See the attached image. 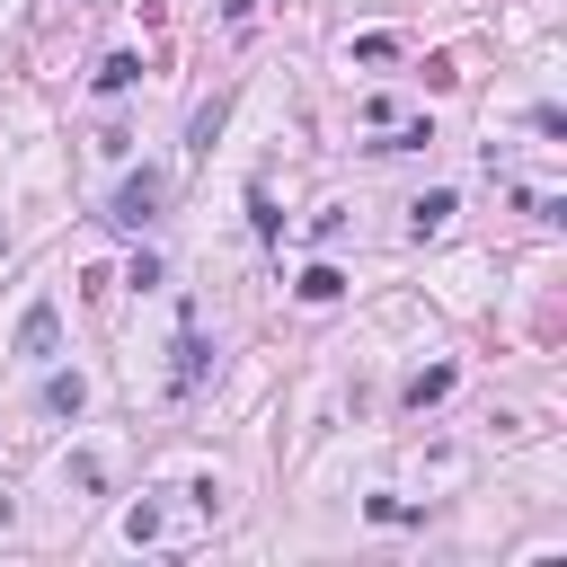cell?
<instances>
[{
    "instance_id": "2",
    "label": "cell",
    "mask_w": 567,
    "mask_h": 567,
    "mask_svg": "<svg viewBox=\"0 0 567 567\" xmlns=\"http://www.w3.org/2000/svg\"><path fill=\"white\" fill-rule=\"evenodd\" d=\"M53 346H62V310H53V301H27V319H18V354L44 363Z\"/></svg>"
},
{
    "instance_id": "8",
    "label": "cell",
    "mask_w": 567,
    "mask_h": 567,
    "mask_svg": "<svg viewBox=\"0 0 567 567\" xmlns=\"http://www.w3.org/2000/svg\"><path fill=\"white\" fill-rule=\"evenodd\" d=\"M195 381H204V337H186V346H177V390H195Z\"/></svg>"
},
{
    "instance_id": "4",
    "label": "cell",
    "mask_w": 567,
    "mask_h": 567,
    "mask_svg": "<svg viewBox=\"0 0 567 567\" xmlns=\"http://www.w3.org/2000/svg\"><path fill=\"white\" fill-rule=\"evenodd\" d=\"M44 408H53V416H80V408H89V381H80V372H53V381H44Z\"/></svg>"
},
{
    "instance_id": "3",
    "label": "cell",
    "mask_w": 567,
    "mask_h": 567,
    "mask_svg": "<svg viewBox=\"0 0 567 567\" xmlns=\"http://www.w3.org/2000/svg\"><path fill=\"white\" fill-rule=\"evenodd\" d=\"M452 213H461V195H452V186H434V195H416V204H408V230H416V239H434Z\"/></svg>"
},
{
    "instance_id": "6",
    "label": "cell",
    "mask_w": 567,
    "mask_h": 567,
    "mask_svg": "<svg viewBox=\"0 0 567 567\" xmlns=\"http://www.w3.org/2000/svg\"><path fill=\"white\" fill-rule=\"evenodd\" d=\"M443 390H452V363H425V372H416V381H408V408H434V399H443Z\"/></svg>"
},
{
    "instance_id": "5",
    "label": "cell",
    "mask_w": 567,
    "mask_h": 567,
    "mask_svg": "<svg viewBox=\"0 0 567 567\" xmlns=\"http://www.w3.org/2000/svg\"><path fill=\"white\" fill-rule=\"evenodd\" d=\"M292 292H301V301H337V292H346V275H337V266H301V284H292Z\"/></svg>"
},
{
    "instance_id": "7",
    "label": "cell",
    "mask_w": 567,
    "mask_h": 567,
    "mask_svg": "<svg viewBox=\"0 0 567 567\" xmlns=\"http://www.w3.org/2000/svg\"><path fill=\"white\" fill-rule=\"evenodd\" d=\"M133 80H142V62H133V53H106V62H97V89H106V97H115V89H133Z\"/></svg>"
},
{
    "instance_id": "9",
    "label": "cell",
    "mask_w": 567,
    "mask_h": 567,
    "mask_svg": "<svg viewBox=\"0 0 567 567\" xmlns=\"http://www.w3.org/2000/svg\"><path fill=\"white\" fill-rule=\"evenodd\" d=\"M221 106H230V97H213V106H195V151H213V133H221Z\"/></svg>"
},
{
    "instance_id": "1",
    "label": "cell",
    "mask_w": 567,
    "mask_h": 567,
    "mask_svg": "<svg viewBox=\"0 0 567 567\" xmlns=\"http://www.w3.org/2000/svg\"><path fill=\"white\" fill-rule=\"evenodd\" d=\"M159 204H168V177H159V168H133V177L115 186L106 221H115V230H142V221H159Z\"/></svg>"
}]
</instances>
